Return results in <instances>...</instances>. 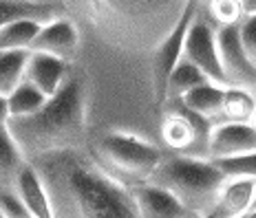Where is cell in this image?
Listing matches in <instances>:
<instances>
[{"label":"cell","instance_id":"cell-12","mask_svg":"<svg viewBox=\"0 0 256 218\" xmlns=\"http://www.w3.org/2000/svg\"><path fill=\"white\" fill-rule=\"evenodd\" d=\"M130 194L140 218H190L188 210L172 194L157 185H140V188H132Z\"/></svg>","mask_w":256,"mask_h":218},{"label":"cell","instance_id":"cell-32","mask_svg":"<svg viewBox=\"0 0 256 218\" xmlns=\"http://www.w3.org/2000/svg\"><path fill=\"white\" fill-rule=\"evenodd\" d=\"M243 218H245V216H243Z\"/></svg>","mask_w":256,"mask_h":218},{"label":"cell","instance_id":"cell-18","mask_svg":"<svg viewBox=\"0 0 256 218\" xmlns=\"http://www.w3.org/2000/svg\"><path fill=\"white\" fill-rule=\"evenodd\" d=\"M256 110V99L250 90L230 86L226 88L223 95V106H221V117L228 124H250Z\"/></svg>","mask_w":256,"mask_h":218},{"label":"cell","instance_id":"cell-11","mask_svg":"<svg viewBox=\"0 0 256 218\" xmlns=\"http://www.w3.org/2000/svg\"><path fill=\"white\" fill-rule=\"evenodd\" d=\"M68 71H71V64H66V62L58 60V57H51V55H42V53L29 51L26 66H24V82L31 84L34 88H38L40 93L49 99L62 88Z\"/></svg>","mask_w":256,"mask_h":218},{"label":"cell","instance_id":"cell-30","mask_svg":"<svg viewBox=\"0 0 256 218\" xmlns=\"http://www.w3.org/2000/svg\"><path fill=\"white\" fill-rule=\"evenodd\" d=\"M254 205H256V199H254Z\"/></svg>","mask_w":256,"mask_h":218},{"label":"cell","instance_id":"cell-10","mask_svg":"<svg viewBox=\"0 0 256 218\" xmlns=\"http://www.w3.org/2000/svg\"><path fill=\"white\" fill-rule=\"evenodd\" d=\"M256 152V130L250 124H218L212 126L208 141V159H228Z\"/></svg>","mask_w":256,"mask_h":218},{"label":"cell","instance_id":"cell-8","mask_svg":"<svg viewBox=\"0 0 256 218\" xmlns=\"http://www.w3.org/2000/svg\"><path fill=\"white\" fill-rule=\"evenodd\" d=\"M214 33L218 60H221V68L226 73L230 86L245 90L256 86V68L252 66V62L248 60V55L243 51L241 38H238V24L221 26Z\"/></svg>","mask_w":256,"mask_h":218},{"label":"cell","instance_id":"cell-16","mask_svg":"<svg viewBox=\"0 0 256 218\" xmlns=\"http://www.w3.org/2000/svg\"><path fill=\"white\" fill-rule=\"evenodd\" d=\"M223 95H226V88L216 86L212 82H206L201 86L192 88L190 93H186L177 102L184 106L190 113L204 117V119L212 121L214 117L221 115V106H223Z\"/></svg>","mask_w":256,"mask_h":218},{"label":"cell","instance_id":"cell-31","mask_svg":"<svg viewBox=\"0 0 256 218\" xmlns=\"http://www.w3.org/2000/svg\"><path fill=\"white\" fill-rule=\"evenodd\" d=\"M190 218H196V216H190Z\"/></svg>","mask_w":256,"mask_h":218},{"label":"cell","instance_id":"cell-20","mask_svg":"<svg viewBox=\"0 0 256 218\" xmlns=\"http://www.w3.org/2000/svg\"><path fill=\"white\" fill-rule=\"evenodd\" d=\"M208 79L201 75L199 68H194L190 64V62L181 60L177 66H174V71L170 73L168 77V84H166V104L168 102H177L181 99L186 93H190L192 88L201 86V84H206ZM164 104V106H166Z\"/></svg>","mask_w":256,"mask_h":218},{"label":"cell","instance_id":"cell-26","mask_svg":"<svg viewBox=\"0 0 256 218\" xmlns=\"http://www.w3.org/2000/svg\"><path fill=\"white\" fill-rule=\"evenodd\" d=\"M0 214L2 218H31L20 199L9 190H0Z\"/></svg>","mask_w":256,"mask_h":218},{"label":"cell","instance_id":"cell-6","mask_svg":"<svg viewBox=\"0 0 256 218\" xmlns=\"http://www.w3.org/2000/svg\"><path fill=\"white\" fill-rule=\"evenodd\" d=\"M199 4L196 2H186L179 11V18L170 26V31L164 35V40L154 46L152 57H150V79H152V95H154V106L162 108L166 104V84L170 73L174 66L181 62V53H184V42L188 35V26L192 18L196 15Z\"/></svg>","mask_w":256,"mask_h":218},{"label":"cell","instance_id":"cell-15","mask_svg":"<svg viewBox=\"0 0 256 218\" xmlns=\"http://www.w3.org/2000/svg\"><path fill=\"white\" fill-rule=\"evenodd\" d=\"M12 192L20 199V203L24 205V210L29 212L31 218H53L49 196H46L44 185H42L38 174H36V170L31 168V163H26L20 170Z\"/></svg>","mask_w":256,"mask_h":218},{"label":"cell","instance_id":"cell-21","mask_svg":"<svg viewBox=\"0 0 256 218\" xmlns=\"http://www.w3.org/2000/svg\"><path fill=\"white\" fill-rule=\"evenodd\" d=\"M29 51L0 53V97H9L24 79V66Z\"/></svg>","mask_w":256,"mask_h":218},{"label":"cell","instance_id":"cell-28","mask_svg":"<svg viewBox=\"0 0 256 218\" xmlns=\"http://www.w3.org/2000/svg\"><path fill=\"white\" fill-rule=\"evenodd\" d=\"M245 218H256V205L252 207V210L248 212V214H245Z\"/></svg>","mask_w":256,"mask_h":218},{"label":"cell","instance_id":"cell-7","mask_svg":"<svg viewBox=\"0 0 256 218\" xmlns=\"http://www.w3.org/2000/svg\"><path fill=\"white\" fill-rule=\"evenodd\" d=\"M181 60L190 62L194 68H199L201 75L208 82L223 86V88H230V82H228L226 73L221 68V60H218L216 33L208 24V20H204L201 15H194L188 26V35H186V42H184Z\"/></svg>","mask_w":256,"mask_h":218},{"label":"cell","instance_id":"cell-9","mask_svg":"<svg viewBox=\"0 0 256 218\" xmlns=\"http://www.w3.org/2000/svg\"><path fill=\"white\" fill-rule=\"evenodd\" d=\"M80 44H82V35H80L78 24L68 15H64V18L51 20V22L40 26L38 35L31 42L29 51L51 55V57L66 62V64H73V60L78 57Z\"/></svg>","mask_w":256,"mask_h":218},{"label":"cell","instance_id":"cell-4","mask_svg":"<svg viewBox=\"0 0 256 218\" xmlns=\"http://www.w3.org/2000/svg\"><path fill=\"white\" fill-rule=\"evenodd\" d=\"M93 161L113 181L132 190L146 185L164 154L154 143L135 132L108 130L88 148Z\"/></svg>","mask_w":256,"mask_h":218},{"label":"cell","instance_id":"cell-5","mask_svg":"<svg viewBox=\"0 0 256 218\" xmlns=\"http://www.w3.org/2000/svg\"><path fill=\"white\" fill-rule=\"evenodd\" d=\"M166 106L168 108L162 124V139L166 141V146L181 157L208 159L212 121L186 110L179 102H168Z\"/></svg>","mask_w":256,"mask_h":218},{"label":"cell","instance_id":"cell-1","mask_svg":"<svg viewBox=\"0 0 256 218\" xmlns=\"http://www.w3.org/2000/svg\"><path fill=\"white\" fill-rule=\"evenodd\" d=\"M49 196L53 218H140L130 190L104 172L86 148L29 161Z\"/></svg>","mask_w":256,"mask_h":218},{"label":"cell","instance_id":"cell-14","mask_svg":"<svg viewBox=\"0 0 256 218\" xmlns=\"http://www.w3.org/2000/svg\"><path fill=\"white\" fill-rule=\"evenodd\" d=\"M256 181H226L218 190L210 218H243L254 207Z\"/></svg>","mask_w":256,"mask_h":218},{"label":"cell","instance_id":"cell-25","mask_svg":"<svg viewBox=\"0 0 256 218\" xmlns=\"http://www.w3.org/2000/svg\"><path fill=\"white\" fill-rule=\"evenodd\" d=\"M238 38H241V44H243L248 60L256 68V13L243 15V20L238 22Z\"/></svg>","mask_w":256,"mask_h":218},{"label":"cell","instance_id":"cell-22","mask_svg":"<svg viewBox=\"0 0 256 218\" xmlns=\"http://www.w3.org/2000/svg\"><path fill=\"white\" fill-rule=\"evenodd\" d=\"M46 104V97L40 93L38 88H34L31 84H26L24 79L20 82V86L7 97V108H9V119H20V117H29L38 113L42 106Z\"/></svg>","mask_w":256,"mask_h":218},{"label":"cell","instance_id":"cell-27","mask_svg":"<svg viewBox=\"0 0 256 218\" xmlns=\"http://www.w3.org/2000/svg\"><path fill=\"white\" fill-rule=\"evenodd\" d=\"M9 121V108H7V97H0V128L7 126Z\"/></svg>","mask_w":256,"mask_h":218},{"label":"cell","instance_id":"cell-19","mask_svg":"<svg viewBox=\"0 0 256 218\" xmlns=\"http://www.w3.org/2000/svg\"><path fill=\"white\" fill-rule=\"evenodd\" d=\"M40 26L42 22H34V20H16V22L0 26V53L29 51L31 42L38 35Z\"/></svg>","mask_w":256,"mask_h":218},{"label":"cell","instance_id":"cell-13","mask_svg":"<svg viewBox=\"0 0 256 218\" xmlns=\"http://www.w3.org/2000/svg\"><path fill=\"white\" fill-rule=\"evenodd\" d=\"M68 15V4L44 2V0H0V26L16 20H34V22H51V20Z\"/></svg>","mask_w":256,"mask_h":218},{"label":"cell","instance_id":"cell-3","mask_svg":"<svg viewBox=\"0 0 256 218\" xmlns=\"http://www.w3.org/2000/svg\"><path fill=\"white\" fill-rule=\"evenodd\" d=\"M148 183L172 194L192 216L204 214V212L210 214L226 179L212 166L210 159H190L181 157V154H170V157L162 159Z\"/></svg>","mask_w":256,"mask_h":218},{"label":"cell","instance_id":"cell-17","mask_svg":"<svg viewBox=\"0 0 256 218\" xmlns=\"http://www.w3.org/2000/svg\"><path fill=\"white\" fill-rule=\"evenodd\" d=\"M26 166L20 148L16 146L14 137L9 135L7 126L0 128V190H14V183L18 179L20 170Z\"/></svg>","mask_w":256,"mask_h":218},{"label":"cell","instance_id":"cell-24","mask_svg":"<svg viewBox=\"0 0 256 218\" xmlns=\"http://www.w3.org/2000/svg\"><path fill=\"white\" fill-rule=\"evenodd\" d=\"M210 13L216 22H221V26L228 24H238L243 20V7L241 2L234 0H216L210 4Z\"/></svg>","mask_w":256,"mask_h":218},{"label":"cell","instance_id":"cell-23","mask_svg":"<svg viewBox=\"0 0 256 218\" xmlns=\"http://www.w3.org/2000/svg\"><path fill=\"white\" fill-rule=\"evenodd\" d=\"M212 166L223 174L226 181H256V152L228 159H214Z\"/></svg>","mask_w":256,"mask_h":218},{"label":"cell","instance_id":"cell-29","mask_svg":"<svg viewBox=\"0 0 256 218\" xmlns=\"http://www.w3.org/2000/svg\"><path fill=\"white\" fill-rule=\"evenodd\" d=\"M250 126L256 130V110H254V115H252V119H250Z\"/></svg>","mask_w":256,"mask_h":218},{"label":"cell","instance_id":"cell-2","mask_svg":"<svg viewBox=\"0 0 256 218\" xmlns=\"http://www.w3.org/2000/svg\"><path fill=\"white\" fill-rule=\"evenodd\" d=\"M7 130L20 148L26 163L62 150L84 148L88 130L86 82L71 68L62 88L46 99L38 113L9 119Z\"/></svg>","mask_w":256,"mask_h":218}]
</instances>
